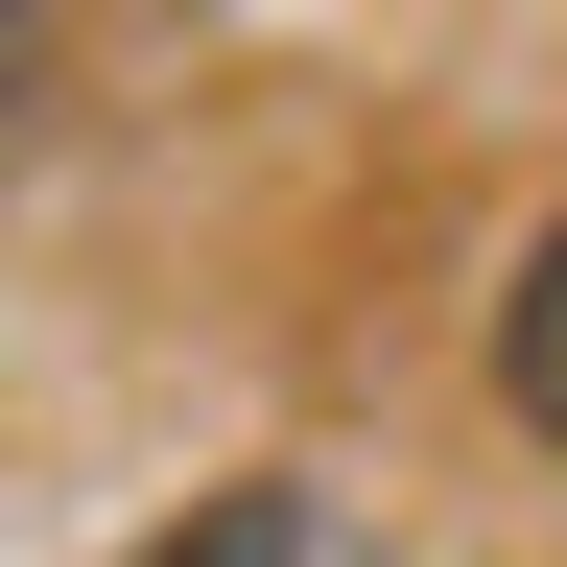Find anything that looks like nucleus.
I'll return each instance as SVG.
<instances>
[{"label":"nucleus","mask_w":567,"mask_h":567,"mask_svg":"<svg viewBox=\"0 0 567 567\" xmlns=\"http://www.w3.org/2000/svg\"><path fill=\"white\" fill-rule=\"evenodd\" d=\"M496 402H520L544 450H567V213L520 237V284H496Z\"/></svg>","instance_id":"obj_2"},{"label":"nucleus","mask_w":567,"mask_h":567,"mask_svg":"<svg viewBox=\"0 0 567 567\" xmlns=\"http://www.w3.org/2000/svg\"><path fill=\"white\" fill-rule=\"evenodd\" d=\"M142 567H379V544H354L308 473H237V496H189V520L142 544Z\"/></svg>","instance_id":"obj_1"}]
</instances>
